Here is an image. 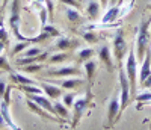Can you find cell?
<instances>
[{
  "mask_svg": "<svg viewBox=\"0 0 151 130\" xmlns=\"http://www.w3.org/2000/svg\"><path fill=\"white\" fill-rule=\"evenodd\" d=\"M119 3V0H109V6H116Z\"/></svg>",
  "mask_w": 151,
  "mask_h": 130,
  "instance_id": "obj_43",
  "label": "cell"
},
{
  "mask_svg": "<svg viewBox=\"0 0 151 130\" xmlns=\"http://www.w3.org/2000/svg\"><path fill=\"white\" fill-rule=\"evenodd\" d=\"M100 2V5H101L103 8H106V6H109V0H98Z\"/></svg>",
  "mask_w": 151,
  "mask_h": 130,
  "instance_id": "obj_42",
  "label": "cell"
},
{
  "mask_svg": "<svg viewBox=\"0 0 151 130\" xmlns=\"http://www.w3.org/2000/svg\"><path fill=\"white\" fill-rule=\"evenodd\" d=\"M9 29L18 41H26L29 36H24L20 32V0H12L9 11Z\"/></svg>",
  "mask_w": 151,
  "mask_h": 130,
  "instance_id": "obj_5",
  "label": "cell"
},
{
  "mask_svg": "<svg viewBox=\"0 0 151 130\" xmlns=\"http://www.w3.org/2000/svg\"><path fill=\"white\" fill-rule=\"evenodd\" d=\"M150 89H151V88H150Z\"/></svg>",
  "mask_w": 151,
  "mask_h": 130,
  "instance_id": "obj_50",
  "label": "cell"
},
{
  "mask_svg": "<svg viewBox=\"0 0 151 130\" xmlns=\"http://www.w3.org/2000/svg\"><path fill=\"white\" fill-rule=\"evenodd\" d=\"M26 106H27L32 112H35L38 116H41L42 120H45V121H52V123H58V124H65V121H62V120L59 118V116L52 115L50 112L44 110L41 106H38L35 101H32V100H29V98H26Z\"/></svg>",
  "mask_w": 151,
  "mask_h": 130,
  "instance_id": "obj_11",
  "label": "cell"
},
{
  "mask_svg": "<svg viewBox=\"0 0 151 130\" xmlns=\"http://www.w3.org/2000/svg\"><path fill=\"white\" fill-rule=\"evenodd\" d=\"M151 17H145L141 20L139 26H137V32H136V41H134V51H136V58L139 62H142L145 53L150 50V40H151Z\"/></svg>",
  "mask_w": 151,
  "mask_h": 130,
  "instance_id": "obj_1",
  "label": "cell"
},
{
  "mask_svg": "<svg viewBox=\"0 0 151 130\" xmlns=\"http://www.w3.org/2000/svg\"><path fill=\"white\" fill-rule=\"evenodd\" d=\"M48 56H50L48 51H44L42 55L35 56V58H18V59H17V64H18V65H23V67H26V65H32V64H40V62H44V61H47V59H48Z\"/></svg>",
  "mask_w": 151,
  "mask_h": 130,
  "instance_id": "obj_22",
  "label": "cell"
},
{
  "mask_svg": "<svg viewBox=\"0 0 151 130\" xmlns=\"http://www.w3.org/2000/svg\"><path fill=\"white\" fill-rule=\"evenodd\" d=\"M100 9H101L100 2H97V0H91V2L86 5V15H88V18H89L91 21L97 20L98 15H100Z\"/></svg>",
  "mask_w": 151,
  "mask_h": 130,
  "instance_id": "obj_21",
  "label": "cell"
},
{
  "mask_svg": "<svg viewBox=\"0 0 151 130\" xmlns=\"http://www.w3.org/2000/svg\"><path fill=\"white\" fill-rule=\"evenodd\" d=\"M77 100V92H76V91H67V92L62 95V103H64V105L70 109V108H73L74 106V101Z\"/></svg>",
  "mask_w": 151,
  "mask_h": 130,
  "instance_id": "obj_29",
  "label": "cell"
},
{
  "mask_svg": "<svg viewBox=\"0 0 151 130\" xmlns=\"http://www.w3.org/2000/svg\"><path fill=\"white\" fill-rule=\"evenodd\" d=\"M77 2H82V0H77Z\"/></svg>",
  "mask_w": 151,
  "mask_h": 130,
  "instance_id": "obj_47",
  "label": "cell"
},
{
  "mask_svg": "<svg viewBox=\"0 0 151 130\" xmlns=\"http://www.w3.org/2000/svg\"><path fill=\"white\" fill-rule=\"evenodd\" d=\"M151 74V48L145 53L144 59H142V65H141V71H139V83L142 85L145 82V79Z\"/></svg>",
  "mask_w": 151,
  "mask_h": 130,
  "instance_id": "obj_17",
  "label": "cell"
},
{
  "mask_svg": "<svg viewBox=\"0 0 151 130\" xmlns=\"http://www.w3.org/2000/svg\"><path fill=\"white\" fill-rule=\"evenodd\" d=\"M65 14H67V20L73 24H77V23H82L83 21V17L80 14L79 9H74V8H68L65 9Z\"/></svg>",
  "mask_w": 151,
  "mask_h": 130,
  "instance_id": "obj_26",
  "label": "cell"
},
{
  "mask_svg": "<svg viewBox=\"0 0 151 130\" xmlns=\"http://www.w3.org/2000/svg\"><path fill=\"white\" fill-rule=\"evenodd\" d=\"M18 89L23 91V92H26V94H42V89H40L35 85H20Z\"/></svg>",
  "mask_w": 151,
  "mask_h": 130,
  "instance_id": "obj_33",
  "label": "cell"
},
{
  "mask_svg": "<svg viewBox=\"0 0 151 130\" xmlns=\"http://www.w3.org/2000/svg\"><path fill=\"white\" fill-rule=\"evenodd\" d=\"M41 32H45L50 38H59V36H62L60 30L56 27V26H52V24H45L44 27H41Z\"/></svg>",
  "mask_w": 151,
  "mask_h": 130,
  "instance_id": "obj_31",
  "label": "cell"
},
{
  "mask_svg": "<svg viewBox=\"0 0 151 130\" xmlns=\"http://www.w3.org/2000/svg\"><path fill=\"white\" fill-rule=\"evenodd\" d=\"M42 68H44L42 64H32V65H26V67H23V71L30 73V74H35V73L42 71Z\"/></svg>",
  "mask_w": 151,
  "mask_h": 130,
  "instance_id": "obj_34",
  "label": "cell"
},
{
  "mask_svg": "<svg viewBox=\"0 0 151 130\" xmlns=\"http://www.w3.org/2000/svg\"><path fill=\"white\" fill-rule=\"evenodd\" d=\"M6 89H8L6 82H5L3 79H0V101L3 100V97H5V94H6Z\"/></svg>",
  "mask_w": 151,
  "mask_h": 130,
  "instance_id": "obj_40",
  "label": "cell"
},
{
  "mask_svg": "<svg viewBox=\"0 0 151 130\" xmlns=\"http://www.w3.org/2000/svg\"><path fill=\"white\" fill-rule=\"evenodd\" d=\"M45 74L52 77H77L80 76V70L74 65H60L58 68L45 70Z\"/></svg>",
  "mask_w": 151,
  "mask_h": 130,
  "instance_id": "obj_9",
  "label": "cell"
},
{
  "mask_svg": "<svg viewBox=\"0 0 151 130\" xmlns=\"http://www.w3.org/2000/svg\"><path fill=\"white\" fill-rule=\"evenodd\" d=\"M33 43H32V38H27V40L26 41H20V43H17L15 44V47L14 48H12V51H11V56H17L18 53H23V51L24 50H26L27 47H30Z\"/></svg>",
  "mask_w": 151,
  "mask_h": 130,
  "instance_id": "obj_27",
  "label": "cell"
},
{
  "mask_svg": "<svg viewBox=\"0 0 151 130\" xmlns=\"http://www.w3.org/2000/svg\"><path fill=\"white\" fill-rule=\"evenodd\" d=\"M119 9H121V2L116 6H110L101 18V24L103 26H115V21L119 18Z\"/></svg>",
  "mask_w": 151,
  "mask_h": 130,
  "instance_id": "obj_16",
  "label": "cell"
},
{
  "mask_svg": "<svg viewBox=\"0 0 151 130\" xmlns=\"http://www.w3.org/2000/svg\"><path fill=\"white\" fill-rule=\"evenodd\" d=\"M92 92H91V88H86V94L83 97H77V100L74 101V106H73V113H71V127L76 129L79 126L80 120L83 118L85 112L92 108Z\"/></svg>",
  "mask_w": 151,
  "mask_h": 130,
  "instance_id": "obj_2",
  "label": "cell"
},
{
  "mask_svg": "<svg viewBox=\"0 0 151 130\" xmlns=\"http://www.w3.org/2000/svg\"><path fill=\"white\" fill-rule=\"evenodd\" d=\"M148 130H151V127H150V129H148Z\"/></svg>",
  "mask_w": 151,
  "mask_h": 130,
  "instance_id": "obj_48",
  "label": "cell"
},
{
  "mask_svg": "<svg viewBox=\"0 0 151 130\" xmlns=\"http://www.w3.org/2000/svg\"><path fill=\"white\" fill-rule=\"evenodd\" d=\"M44 51L40 48V47H27L26 50L21 53V58H35V56H40V55H42Z\"/></svg>",
  "mask_w": 151,
  "mask_h": 130,
  "instance_id": "obj_32",
  "label": "cell"
},
{
  "mask_svg": "<svg viewBox=\"0 0 151 130\" xmlns=\"http://www.w3.org/2000/svg\"><path fill=\"white\" fill-rule=\"evenodd\" d=\"M60 3L67 5L68 8H74V9H80V2H77V0H59Z\"/></svg>",
  "mask_w": 151,
  "mask_h": 130,
  "instance_id": "obj_39",
  "label": "cell"
},
{
  "mask_svg": "<svg viewBox=\"0 0 151 130\" xmlns=\"http://www.w3.org/2000/svg\"><path fill=\"white\" fill-rule=\"evenodd\" d=\"M80 46V41L77 38H70V36H59L56 38V43L53 44L55 51H73Z\"/></svg>",
  "mask_w": 151,
  "mask_h": 130,
  "instance_id": "obj_10",
  "label": "cell"
},
{
  "mask_svg": "<svg viewBox=\"0 0 151 130\" xmlns=\"http://www.w3.org/2000/svg\"><path fill=\"white\" fill-rule=\"evenodd\" d=\"M55 110H56V115L59 116V118L62 120V121H65V123H68L70 121V118H71V113H70V110H68V108L64 105L62 101H58V100H55Z\"/></svg>",
  "mask_w": 151,
  "mask_h": 130,
  "instance_id": "obj_23",
  "label": "cell"
},
{
  "mask_svg": "<svg viewBox=\"0 0 151 130\" xmlns=\"http://www.w3.org/2000/svg\"><path fill=\"white\" fill-rule=\"evenodd\" d=\"M85 83H86V80L83 79V77L77 76V77H67V79H64V80H59L58 86H60L62 89H67V91H74V89L80 88Z\"/></svg>",
  "mask_w": 151,
  "mask_h": 130,
  "instance_id": "obj_15",
  "label": "cell"
},
{
  "mask_svg": "<svg viewBox=\"0 0 151 130\" xmlns=\"http://www.w3.org/2000/svg\"><path fill=\"white\" fill-rule=\"evenodd\" d=\"M134 101H137V109H142V106L145 105V103L151 101V91H144V92L141 94H136L134 97Z\"/></svg>",
  "mask_w": 151,
  "mask_h": 130,
  "instance_id": "obj_28",
  "label": "cell"
},
{
  "mask_svg": "<svg viewBox=\"0 0 151 130\" xmlns=\"http://www.w3.org/2000/svg\"><path fill=\"white\" fill-rule=\"evenodd\" d=\"M124 70H125V74H127L129 83H130L132 98H134L137 94V58H136V51L133 47L127 53V58H125V62H124Z\"/></svg>",
  "mask_w": 151,
  "mask_h": 130,
  "instance_id": "obj_3",
  "label": "cell"
},
{
  "mask_svg": "<svg viewBox=\"0 0 151 130\" xmlns=\"http://www.w3.org/2000/svg\"><path fill=\"white\" fill-rule=\"evenodd\" d=\"M121 118V100H119V92H115L109 103H107V129H110L118 120Z\"/></svg>",
  "mask_w": 151,
  "mask_h": 130,
  "instance_id": "obj_7",
  "label": "cell"
},
{
  "mask_svg": "<svg viewBox=\"0 0 151 130\" xmlns=\"http://www.w3.org/2000/svg\"><path fill=\"white\" fill-rule=\"evenodd\" d=\"M11 91H12V86H8L6 89V94L3 97V100L0 101V115H2V118L6 124V127H9L11 130H21L15 123L14 120H12V116H11V110H9V100H11Z\"/></svg>",
  "mask_w": 151,
  "mask_h": 130,
  "instance_id": "obj_8",
  "label": "cell"
},
{
  "mask_svg": "<svg viewBox=\"0 0 151 130\" xmlns=\"http://www.w3.org/2000/svg\"><path fill=\"white\" fill-rule=\"evenodd\" d=\"M0 43H5L8 46V30L3 23V6H0Z\"/></svg>",
  "mask_w": 151,
  "mask_h": 130,
  "instance_id": "obj_30",
  "label": "cell"
},
{
  "mask_svg": "<svg viewBox=\"0 0 151 130\" xmlns=\"http://www.w3.org/2000/svg\"><path fill=\"white\" fill-rule=\"evenodd\" d=\"M44 2H45V0H32V5H33V6H38V9H40Z\"/></svg>",
  "mask_w": 151,
  "mask_h": 130,
  "instance_id": "obj_41",
  "label": "cell"
},
{
  "mask_svg": "<svg viewBox=\"0 0 151 130\" xmlns=\"http://www.w3.org/2000/svg\"><path fill=\"white\" fill-rule=\"evenodd\" d=\"M41 88L44 91V94L50 100H58L64 95V89L58 86L56 83H48V82H41Z\"/></svg>",
  "mask_w": 151,
  "mask_h": 130,
  "instance_id": "obj_14",
  "label": "cell"
},
{
  "mask_svg": "<svg viewBox=\"0 0 151 130\" xmlns=\"http://www.w3.org/2000/svg\"><path fill=\"white\" fill-rule=\"evenodd\" d=\"M127 41H125V36H124V30L118 29L115 32V36L112 40V53L113 58H115L118 67H122L124 65V59L127 58Z\"/></svg>",
  "mask_w": 151,
  "mask_h": 130,
  "instance_id": "obj_4",
  "label": "cell"
},
{
  "mask_svg": "<svg viewBox=\"0 0 151 130\" xmlns=\"http://www.w3.org/2000/svg\"><path fill=\"white\" fill-rule=\"evenodd\" d=\"M27 98L35 101L38 106H41L44 110L50 112L52 115H56V110H55V105H53V100H50L47 95H42V94H27ZM58 116V115H56Z\"/></svg>",
  "mask_w": 151,
  "mask_h": 130,
  "instance_id": "obj_13",
  "label": "cell"
},
{
  "mask_svg": "<svg viewBox=\"0 0 151 130\" xmlns=\"http://www.w3.org/2000/svg\"><path fill=\"white\" fill-rule=\"evenodd\" d=\"M119 70V100H121V115L122 112L127 109V106L130 105L132 101V92H130V83L127 79V74H125L124 65L122 67H118Z\"/></svg>",
  "mask_w": 151,
  "mask_h": 130,
  "instance_id": "obj_6",
  "label": "cell"
},
{
  "mask_svg": "<svg viewBox=\"0 0 151 130\" xmlns=\"http://www.w3.org/2000/svg\"><path fill=\"white\" fill-rule=\"evenodd\" d=\"M83 29H85V30L80 32V36L83 38L86 43H89V44H97L98 40H100V36H98V33L94 32L92 26H86V27H83Z\"/></svg>",
  "mask_w": 151,
  "mask_h": 130,
  "instance_id": "obj_24",
  "label": "cell"
},
{
  "mask_svg": "<svg viewBox=\"0 0 151 130\" xmlns=\"http://www.w3.org/2000/svg\"><path fill=\"white\" fill-rule=\"evenodd\" d=\"M0 71H8V73H12V67L6 58V55H2L0 56Z\"/></svg>",
  "mask_w": 151,
  "mask_h": 130,
  "instance_id": "obj_35",
  "label": "cell"
},
{
  "mask_svg": "<svg viewBox=\"0 0 151 130\" xmlns=\"http://www.w3.org/2000/svg\"><path fill=\"white\" fill-rule=\"evenodd\" d=\"M85 67V73H86V83H88V88H91L94 85V77H95V73H97V62L95 61H88L83 64Z\"/></svg>",
  "mask_w": 151,
  "mask_h": 130,
  "instance_id": "obj_18",
  "label": "cell"
},
{
  "mask_svg": "<svg viewBox=\"0 0 151 130\" xmlns=\"http://www.w3.org/2000/svg\"><path fill=\"white\" fill-rule=\"evenodd\" d=\"M45 9H47V14H48V18H53L55 17V3L53 0H45Z\"/></svg>",
  "mask_w": 151,
  "mask_h": 130,
  "instance_id": "obj_38",
  "label": "cell"
},
{
  "mask_svg": "<svg viewBox=\"0 0 151 130\" xmlns=\"http://www.w3.org/2000/svg\"><path fill=\"white\" fill-rule=\"evenodd\" d=\"M73 56L70 51H58V53H53V55H50L48 56V64H52V65H60V64H64L67 61H70Z\"/></svg>",
  "mask_w": 151,
  "mask_h": 130,
  "instance_id": "obj_19",
  "label": "cell"
},
{
  "mask_svg": "<svg viewBox=\"0 0 151 130\" xmlns=\"http://www.w3.org/2000/svg\"><path fill=\"white\" fill-rule=\"evenodd\" d=\"M147 9H148V11H151V3H150V5H147Z\"/></svg>",
  "mask_w": 151,
  "mask_h": 130,
  "instance_id": "obj_46",
  "label": "cell"
},
{
  "mask_svg": "<svg viewBox=\"0 0 151 130\" xmlns=\"http://www.w3.org/2000/svg\"><path fill=\"white\" fill-rule=\"evenodd\" d=\"M3 126H6V124H5V121H3V118H2V115H0V129H2Z\"/></svg>",
  "mask_w": 151,
  "mask_h": 130,
  "instance_id": "obj_45",
  "label": "cell"
},
{
  "mask_svg": "<svg viewBox=\"0 0 151 130\" xmlns=\"http://www.w3.org/2000/svg\"><path fill=\"white\" fill-rule=\"evenodd\" d=\"M134 2L136 0H130V3L129 5H121V9H119V18H122V17H125L129 14V12L132 11V8H133V5H134Z\"/></svg>",
  "mask_w": 151,
  "mask_h": 130,
  "instance_id": "obj_36",
  "label": "cell"
},
{
  "mask_svg": "<svg viewBox=\"0 0 151 130\" xmlns=\"http://www.w3.org/2000/svg\"><path fill=\"white\" fill-rule=\"evenodd\" d=\"M95 55V50L94 48H91V47H83V48H80L79 51H77V62L79 64H85V62H88V61H91L92 59V56Z\"/></svg>",
  "mask_w": 151,
  "mask_h": 130,
  "instance_id": "obj_25",
  "label": "cell"
},
{
  "mask_svg": "<svg viewBox=\"0 0 151 130\" xmlns=\"http://www.w3.org/2000/svg\"><path fill=\"white\" fill-rule=\"evenodd\" d=\"M0 74H2V71H0Z\"/></svg>",
  "mask_w": 151,
  "mask_h": 130,
  "instance_id": "obj_49",
  "label": "cell"
},
{
  "mask_svg": "<svg viewBox=\"0 0 151 130\" xmlns=\"http://www.w3.org/2000/svg\"><path fill=\"white\" fill-rule=\"evenodd\" d=\"M97 55H98L100 61L103 62V65L106 67V70L109 73L115 71V65H113V53H112V50H110V47L107 44L100 46L98 50H97Z\"/></svg>",
  "mask_w": 151,
  "mask_h": 130,
  "instance_id": "obj_12",
  "label": "cell"
},
{
  "mask_svg": "<svg viewBox=\"0 0 151 130\" xmlns=\"http://www.w3.org/2000/svg\"><path fill=\"white\" fill-rule=\"evenodd\" d=\"M9 79L14 82V83H17L18 86H20V85H36V82H35L33 79H30V77L24 76V74H21V73H17V71L9 73Z\"/></svg>",
  "mask_w": 151,
  "mask_h": 130,
  "instance_id": "obj_20",
  "label": "cell"
},
{
  "mask_svg": "<svg viewBox=\"0 0 151 130\" xmlns=\"http://www.w3.org/2000/svg\"><path fill=\"white\" fill-rule=\"evenodd\" d=\"M5 47H6V44H5V43H0V56L3 55L2 51H3V48H5Z\"/></svg>",
  "mask_w": 151,
  "mask_h": 130,
  "instance_id": "obj_44",
  "label": "cell"
},
{
  "mask_svg": "<svg viewBox=\"0 0 151 130\" xmlns=\"http://www.w3.org/2000/svg\"><path fill=\"white\" fill-rule=\"evenodd\" d=\"M38 14H40V20H41V27H44V26L47 24V18H48L47 9L44 6H41L40 9H38Z\"/></svg>",
  "mask_w": 151,
  "mask_h": 130,
  "instance_id": "obj_37",
  "label": "cell"
}]
</instances>
